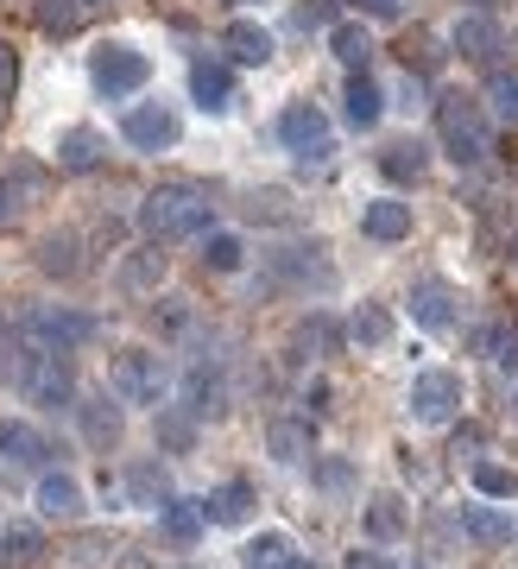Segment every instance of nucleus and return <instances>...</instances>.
I'll use <instances>...</instances> for the list:
<instances>
[{"instance_id": "obj_14", "label": "nucleus", "mask_w": 518, "mask_h": 569, "mask_svg": "<svg viewBox=\"0 0 518 569\" xmlns=\"http://www.w3.org/2000/svg\"><path fill=\"white\" fill-rule=\"evenodd\" d=\"M341 121L355 127V133H373L386 121V89H379L367 70H348V89H341Z\"/></svg>"}, {"instance_id": "obj_49", "label": "nucleus", "mask_w": 518, "mask_h": 569, "mask_svg": "<svg viewBox=\"0 0 518 569\" xmlns=\"http://www.w3.org/2000/svg\"><path fill=\"white\" fill-rule=\"evenodd\" d=\"M512 266H518V241H512Z\"/></svg>"}, {"instance_id": "obj_7", "label": "nucleus", "mask_w": 518, "mask_h": 569, "mask_svg": "<svg viewBox=\"0 0 518 569\" xmlns=\"http://www.w3.org/2000/svg\"><path fill=\"white\" fill-rule=\"evenodd\" d=\"M26 336L39 348H51V355H77V348H89L101 336V317H89L77 305H39L26 317Z\"/></svg>"}, {"instance_id": "obj_24", "label": "nucleus", "mask_w": 518, "mask_h": 569, "mask_svg": "<svg viewBox=\"0 0 518 569\" xmlns=\"http://www.w3.org/2000/svg\"><path fill=\"white\" fill-rule=\"evenodd\" d=\"M202 526H209V507H202V500H183V493H171V500L159 507V531L171 538V545H197Z\"/></svg>"}, {"instance_id": "obj_10", "label": "nucleus", "mask_w": 518, "mask_h": 569, "mask_svg": "<svg viewBox=\"0 0 518 569\" xmlns=\"http://www.w3.org/2000/svg\"><path fill=\"white\" fill-rule=\"evenodd\" d=\"M411 323L430 336H449L461 323V291L449 279H418L411 284Z\"/></svg>"}, {"instance_id": "obj_22", "label": "nucleus", "mask_w": 518, "mask_h": 569, "mask_svg": "<svg viewBox=\"0 0 518 569\" xmlns=\"http://www.w3.org/2000/svg\"><path fill=\"white\" fill-rule=\"evenodd\" d=\"M39 512L44 519H58V526H70V519H82V481L77 475H39Z\"/></svg>"}, {"instance_id": "obj_9", "label": "nucleus", "mask_w": 518, "mask_h": 569, "mask_svg": "<svg viewBox=\"0 0 518 569\" xmlns=\"http://www.w3.org/2000/svg\"><path fill=\"white\" fill-rule=\"evenodd\" d=\"M120 140L133 146V152H171L183 140V121L171 102H133L120 114Z\"/></svg>"}, {"instance_id": "obj_44", "label": "nucleus", "mask_w": 518, "mask_h": 569, "mask_svg": "<svg viewBox=\"0 0 518 569\" xmlns=\"http://www.w3.org/2000/svg\"><path fill=\"white\" fill-rule=\"evenodd\" d=\"M13 82H20V58H13V44L0 39V96H13Z\"/></svg>"}, {"instance_id": "obj_12", "label": "nucleus", "mask_w": 518, "mask_h": 569, "mask_svg": "<svg viewBox=\"0 0 518 569\" xmlns=\"http://www.w3.org/2000/svg\"><path fill=\"white\" fill-rule=\"evenodd\" d=\"M51 159H58V171L89 178V171L108 164V133H101V127H63L58 140H51Z\"/></svg>"}, {"instance_id": "obj_27", "label": "nucleus", "mask_w": 518, "mask_h": 569, "mask_svg": "<svg viewBox=\"0 0 518 569\" xmlns=\"http://www.w3.org/2000/svg\"><path fill=\"white\" fill-rule=\"evenodd\" d=\"M0 456H7V462H20V468H32V462H44L51 449H44V430L39 425H26V418H0Z\"/></svg>"}, {"instance_id": "obj_1", "label": "nucleus", "mask_w": 518, "mask_h": 569, "mask_svg": "<svg viewBox=\"0 0 518 569\" xmlns=\"http://www.w3.org/2000/svg\"><path fill=\"white\" fill-rule=\"evenodd\" d=\"M0 380H7V387H20L26 399H32V406H44V411H58V406H70V399H77V367H70V355H51V348H39L32 336L7 348Z\"/></svg>"}, {"instance_id": "obj_30", "label": "nucleus", "mask_w": 518, "mask_h": 569, "mask_svg": "<svg viewBox=\"0 0 518 569\" xmlns=\"http://www.w3.org/2000/svg\"><path fill=\"white\" fill-rule=\"evenodd\" d=\"M298 563V545L285 538V531H259L240 545V569H291Z\"/></svg>"}, {"instance_id": "obj_38", "label": "nucleus", "mask_w": 518, "mask_h": 569, "mask_svg": "<svg viewBox=\"0 0 518 569\" xmlns=\"http://www.w3.org/2000/svg\"><path fill=\"white\" fill-rule=\"evenodd\" d=\"M468 481H475L480 500H512V493H518V475L506 462H475V468H468Z\"/></svg>"}, {"instance_id": "obj_20", "label": "nucleus", "mask_w": 518, "mask_h": 569, "mask_svg": "<svg viewBox=\"0 0 518 569\" xmlns=\"http://www.w3.org/2000/svg\"><path fill=\"white\" fill-rule=\"evenodd\" d=\"M77 425H82V443L89 449H120V430H127V418H120V406H108V399H82L77 406Z\"/></svg>"}, {"instance_id": "obj_18", "label": "nucleus", "mask_w": 518, "mask_h": 569, "mask_svg": "<svg viewBox=\"0 0 518 569\" xmlns=\"http://www.w3.org/2000/svg\"><path fill=\"white\" fill-rule=\"evenodd\" d=\"M266 456L272 462H303V456H317V425L310 418H272L266 425Z\"/></svg>"}, {"instance_id": "obj_31", "label": "nucleus", "mask_w": 518, "mask_h": 569, "mask_svg": "<svg viewBox=\"0 0 518 569\" xmlns=\"http://www.w3.org/2000/svg\"><path fill=\"white\" fill-rule=\"evenodd\" d=\"M379 171L392 183H418L424 171H430V146L424 140H392L386 152H379Z\"/></svg>"}, {"instance_id": "obj_29", "label": "nucleus", "mask_w": 518, "mask_h": 569, "mask_svg": "<svg viewBox=\"0 0 518 569\" xmlns=\"http://www.w3.org/2000/svg\"><path fill=\"white\" fill-rule=\"evenodd\" d=\"M329 51H336V63H348V70H367V58H373V32H367V20H336L329 26Z\"/></svg>"}, {"instance_id": "obj_36", "label": "nucleus", "mask_w": 518, "mask_h": 569, "mask_svg": "<svg viewBox=\"0 0 518 569\" xmlns=\"http://www.w3.org/2000/svg\"><path fill=\"white\" fill-rule=\"evenodd\" d=\"M480 102H487V114H494L499 127H518V70H494Z\"/></svg>"}, {"instance_id": "obj_40", "label": "nucleus", "mask_w": 518, "mask_h": 569, "mask_svg": "<svg viewBox=\"0 0 518 569\" xmlns=\"http://www.w3.org/2000/svg\"><path fill=\"white\" fill-rule=\"evenodd\" d=\"M341 336H348V329H341L336 317H322V310H310V323L298 329V342H310L317 355H336V348H341Z\"/></svg>"}, {"instance_id": "obj_17", "label": "nucleus", "mask_w": 518, "mask_h": 569, "mask_svg": "<svg viewBox=\"0 0 518 569\" xmlns=\"http://www.w3.org/2000/svg\"><path fill=\"white\" fill-rule=\"evenodd\" d=\"M183 411H190V418H221V411H228V380H221V367L197 361L183 373Z\"/></svg>"}, {"instance_id": "obj_6", "label": "nucleus", "mask_w": 518, "mask_h": 569, "mask_svg": "<svg viewBox=\"0 0 518 569\" xmlns=\"http://www.w3.org/2000/svg\"><path fill=\"white\" fill-rule=\"evenodd\" d=\"M279 146L303 164V171H322V164L336 159V127H329V114H322L317 102H285Z\"/></svg>"}, {"instance_id": "obj_45", "label": "nucleus", "mask_w": 518, "mask_h": 569, "mask_svg": "<svg viewBox=\"0 0 518 569\" xmlns=\"http://www.w3.org/2000/svg\"><path fill=\"white\" fill-rule=\"evenodd\" d=\"M159 437L171 449H183V443H190V418H159Z\"/></svg>"}, {"instance_id": "obj_37", "label": "nucleus", "mask_w": 518, "mask_h": 569, "mask_svg": "<svg viewBox=\"0 0 518 569\" xmlns=\"http://www.w3.org/2000/svg\"><path fill=\"white\" fill-rule=\"evenodd\" d=\"M127 493H133V507H165L171 500V481H165L159 462H133L127 468Z\"/></svg>"}, {"instance_id": "obj_25", "label": "nucleus", "mask_w": 518, "mask_h": 569, "mask_svg": "<svg viewBox=\"0 0 518 569\" xmlns=\"http://www.w3.org/2000/svg\"><path fill=\"white\" fill-rule=\"evenodd\" d=\"M272 272H279V279H291V284H310V272H317L322 284H336V266L322 260L317 241H310V247H279V253H272Z\"/></svg>"}, {"instance_id": "obj_21", "label": "nucleus", "mask_w": 518, "mask_h": 569, "mask_svg": "<svg viewBox=\"0 0 518 569\" xmlns=\"http://www.w3.org/2000/svg\"><path fill=\"white\" fill-rule=\"evenodd\" d=\"M449 44H456L468 63H494V51L506 44V32H499V20H487V13H468V20H456Z\"/></svg>"}, {"instance_id": "obj_34", "label": "nucleus", "mask_w": 518, "mask_h": 569, "mask_svg": "<svg viewBox=\"0 0 518 569\" xmlns=\"http://www.w3.org/2000/svg\"><path fill=\"white\" fill-rule=\"evenodd\" d=\"M101 0H39V32H51V39H63V32H77L89 13H96Z\"/></svg>"}, {"instance_id": "obj_13", "label": "nucleus", "mask_w": 518, "mask_h": 569, "mask_svg": "<svg viewBox=\"0 0 518 569\" xmlns=\"http://www.w3.org/2000/svg\"><path fill=\"white\" fill-rule=\"evenodd\" d=\"M411 228H418V216H411V203L405 197H373V203L360 209V234L379 247H392V241H411Z\"/></svg>"}, {"instance_id": "obj_33", "label": "nucleus", "mask_w": 518, "mask_h": 569, "mask_svg": "<svg viewBox=\"0 0 518 569\" xmlns=\"http://www.w3.org/2000/svg\"><path fill=\"white\" fill-rule=\"evenodd\" d=\"M39 272H51V279H77L82 272V241L77 234H44L39 241Z\"/></svg>"}, {"instance_id": "obj_19", "label": "nucleus", "mask_w": 518, "mask_h": 569, "mask_svg": "<svg viewBox=\"0 0 518 569\" xmlns=\"http://www.w3.org/2000/svg\"><path fill=\"white\" fill-rule=\"evenodd\" d=\"M461 531L475 538L480 550H506L518 538V526H512V512L506 507H487V500H475V507H461Z\"/></svg>"}, {"instance_id": "obj_32", "label": "nucleus", "mask_w": 518, "mask_h": 569, "mask_svg": "<svg viewBox=\"0 0 518 569\" xmlns=\"http://www.w3.org/2000/svg\"><path fill=\"white\" fill-rule=\"evenodd\" d=\"M0 557H7L13 569L39 563L44 557V531L32 526V519H7V526H0Z\"/></svg>"}, {"instance_id": "obj_28", "label": "nucleus", "mask_w": 518, "mask_h": 569, "mask_svg": "<svg viewBox=\"0 0 518 569\" xmlns=\"http://www.w3.org/2000/svg\"><path fill=\"white\" fill-rule=\"evenodd\" d=\"M392 336H399V323H392L386 305H360L355 317H348V342L367 348V355H373V348H392Z\"/></svg>"}, {"instance_id": "obj_42", "label": "nucleus", "mask_w": 518, "mask_h": 569, "mask_svg": "<svg viewBox=\"0 0 518 569\" xmlns=\"http://www.w3.org/2000/svg\"><path fill=\"white\" fill-rule=\"evenodd\" d=\"M348 7H355L360 20H399L405 13V0H348Z\"/></svg>"}, {"instance_id": "obj_35", "label": "nucleus", "mask_w": 518, "mask_h": 569, "mask_svg": "<svg viewBox=\"0 0 518 569\" xmlns=\"http://www.w3.org/2000/svg\"><path fill=\"white\" fill-rule=\"evenodd\" d=\"M202 507H209L216 526H247V512H253V488H247V481H228V488H216Z\"/></svg>"}, {"instance_id": "obj_41", "label": "nucleus", "mask_w": 518, "mask_h": 569, "mask_svg": "<svg viewBox=\"0 0 518 569\" xmlns=\"http://www.w3.org/2000/svg\"><path fill=\"white\" fill-rule=\"evenodd\" d=\"M310 475H317V488H348V481H355V468L341 462V456H310Z\"/></svg>"}, {"instance_id": "obj_23", "label": "nucleus", "mask_w": 518, "mask_h": 569, "mask_svg": "<svg viewBox=\"0 0 518 569\" xmlns=\"http://www.w3.org/2000/svg\"><path fill=\"white\" fill-rule=\"evenodd\" d=\"M197 260H202V272L235 279L240 266H247V241H240V234H228V228H209V234L197 241Z\"/></svg>"}, {"instance_id": "obj_43", "label": "nucleus", "mask_w": 518, "mask_h": 569, "mask_svg": "<svg viewBox=\"0 0 518 569\" xmlns=\"http://www.w3.org/2000/svg\"><path fill=\"white\" fill-rule=\"evenodd\" d=\"M159 323L171 329V336H183V329H190V305H183V298H165V310H159Z\"/></svg>"}, {"instance_id": "obj_16", "label": "nucleus", "mask_w": 518, "mask_h": 569, "mask_svg": "<svg viewBox=\"0 0 518 569\" xmlns=\"http://www.w3.org/2000/svg\"><path fill=\"white\" fill-rule=\"evenodd\" d=\"M221 51H228V63H253V70H259V63H272L279 39H272L259 20H247V13H240V20L221 26Z\"/></svg>"}, {"instance_id": "obj_11", "label": "nucleus", "mask_w": 518, "mask_h": 569, "mask_svg": "<svg viewBox=\"0 0 518 569\" xmlns=\"http://www.w3.org/2000/svg\"><path fill=\"white\" fill-rule=\"evenodd\" d=\"M190 102H197L202 114H228V108L240 102L235 70H228L221 58H197V63H190Z\"/></svg>"}, {"instance_id": "obj_3", "label": "nucleus", "mask_w": 518, "mask_h": 569, "mask_svg": "<svg viewBox=\"0 0 518 569\" xmlns=\"http://www.w3.org/2000/svg\"><path fill=\"white\" fill-rule=\"evenodd\" d=\"M209 197H202L197 183H159L152 197L140 203V234L146 241H159V247H171V241H202L209 234Z\"/></svg>"}, {"instance_id": "obj_2", "label": "nucleus", "mask_w": 518, "mask_h": 569, "mask_svg": "<svg viewBox=\"0 0 518 569\" xmlns=\"http://www.w3.org/2000/svg\"><path fill=\"white\" fill-rule=\"evenodd\" d=\"M437 140L461 171L487 164V152H494V114H487V102L468 96V89H442L437 96Z\"/></svg>"}, {"instance_id": "obj_46", "label": "nucleus", "mask_w": 518, "mask_h": 569, "mask_svg": "<svg viewBox=\"0 0 518 569\" xmlns=\"http://www.w3.org/2000/svg\"><path fill=\"white\" fill-rule=\"evenodd\" d=\"M348 569H399V563H392V557H379V550H355Z\"/></svg>"}, {"instance_id": "obj_26", "label": "nucleus", "mask_w": 518, "mask_h": 569, "mask_svg": "<svg viewBox=\"0 0 518 569\" xmlns=\"http://www.w3.org/2000/svg\"><path fill=\"white\" fill-rule=\"evenodd\" d=\"M405 531H411L405 500L399 493H373V500H367V538H373V545H399Z\"/></svg>"}, {"instance_id": "obj_48", "label": "nucleus", "mask_w": 518, "mask_h": 569, "mask_svg": "<svg viewBox=\"0 0 518 569\" xmlns=\"http://www.w3.org/2000/svg\"><path fill=\"white\" fill-rule=\"evenodd\" d=\"M291 569H322V563H303V557H298V563H291Z\"/></svg>"}, {"instance_id": "obj_8", "label": "nucleus", "mask_w": 518, "mask_h": 569, "mask_svg": "<svg viewBox=\"0 0 518 569\" xmlns=\"http://www.w3.org/2000/svg\"><path fill=\"white\" fill-rule=\"evenodd\" d=\"M461 399H468V387H461L456 367H424L418 380H411V399H405V406H411L418 425H449L461 411Z\"/></svg>"}, {"instance_id": "obj_5", "label": "nucleus", "mask_w": 518, "mask_h": 569, "mask_svg": "<svg viewBox=\"0 0 518 569\" xmlns=\"http://www.w3.org/2000/svg\"><path fill=\"white\" fill-rule=\"evenodd\" d=\"M108 387H114L120 406H165L171 367H165L159 348H120L114 367H108Z\"/></svg>"}, {"instance_id": "obj_4", "label": "nucleus", "mask_w": 518, "mask_h": 569, "mask_svg": "<svg viewBox=\"0 0 518 569\" xmlns=\"http://www.w3.org/2000/svg\"><path fill=\"white\" fill-rule=\"evenodd\" d=\"M146 82H152V58L133 39H101L89 51V89L101 102H127V96H140Z\"/></svg>"}, {"instance_id": "obj_39", "label": "nucleus", "mask_w": 518, "mask_h": 569, "mask_svg": "<svg viewBox=\"0 0 518 569\" xmlns=\"http://www.w3.org/2000/svg\"><path fill=\"white\" fill-rule=\"evenodd\" d=\"M480 355H487L499 373H518V329H506V323L480 329Z\"/></svg>"}, {"instance_id": "obj_15", "label": "nucleus", "mask_w": 518, "mask_h": 569, "mask_svg": "<svg viewBox=\"0 0 518 569\" xmlns=\"http://www.w3.org/2000/svg\"><path fill=\"white\" fill-rule=\"evenodd\" d=\"M165 247L159 241H140L133 247V253H127V260H120V291H127V298H159V284H165Z\"/></svg>"}, {"instance_id": "obj_47", "label": "nucleus", "mask_w": 518, "mask_h": 569, "mask_svg": "<svg viewBox=\"0 0 518 569\" xmlns=\"http://www.w3.org/2000/svg\"><path fill=\"white\" fill-rule=\"evenodd\" d=\"M7 222H13V183L0 178V228H7Z\"/></svg>"}]
</instances>
